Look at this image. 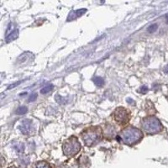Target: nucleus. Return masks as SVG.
I'll return each instance as SVG.
<instances>
[{
    "label": "nucleus",
    "mask_w": 168,
    "mask_h": 168,
    "mask_svg": "<svg viewBox=\"0 0 168 168\" xmlns=\"http://www.w3.org/2000/svg\"><path fill=\"white\" fill-rule=\"evenodd\" d=\"M143 132L134 126H128L117 135V140L120 143L133 146L143 139Z\"/></svg>",
    "instance_id": "nucleus-1"
},
{
    "label": "nucleus",
    "mask_w": 168,
    "mask_h": 168,
    "mask_svg": "<svg viewBox=\"0 0 168 168\" xmlns=\"http://www.w3.org/2000/svg\"><path fill=\"white\" fill-rule=\"evenodd\" d=\"M81 136L86 146H94L103 139V130L99 126L88 127L82 130Z\"/></svg>",
    "instance_id": "nucleus-2"
},
{
    "label": "nucleus",
    "mask_w": 168,
    "mask_h": 168,
    "mask_svg": "<svg viewBox=\"0 0 168 168\" xmlns=\"http://www.w3.org/2000/svg\"><path fill=\"white\" fill-rule=\"evenodd\" d=\"M141 127L147 135H155L161 132L163 126L161 121L155 116H147L141 120Z\"/></svg>",
    "instance_id": "nucleus-3"
},
{
    "label": "nucleus",
    "mask_w": 168,
    "mask_h": 168,
    "mask_svg": "<svg viewBox=\"0 0 168 168\" xmlns=\"http://www.w3.org/2000/svg\"><path fill=\"white\" fill-rule=\"evenodd\" d=\"M63 154L68 157H72L81 151V144L76 136L68 138L62 145Z\"/></svg>",
    "instance_id": "nucleus-4"
},
{
    "label": "nucleus",
    "mask_w": 168,
    "mask_h": 168,
    "mask_svg": "<svg viewBox=\"0 0 168 168\" xmlns=\"http://www.w3.org/2000/svg\"><path fill=\"white\" fill-rule=\"evenodd\" d=\"M113 118L119 125H124L130 120V113L124 107H118L113 113Z\"/></svg>",
    "instance_id": "nucleus-5"
},
{
    "label": "nucleus",
    "mask_w": 168,
    "mask_h": 168,
    "mask_svg": "<svg viewBox=\"0 0 168 168\" xmlns=\"http://www.w3.org/2000/svg\"><path fill=\"white\" fill-rule=\"evenodd\" d=\"M19 130H20L23 135H30L33 130L32 121L30 119H24L21 124L19 126Z\"/></svg>",
    "instance_id": "nucleus-6"
},
{
    "label": "nucleus",
    "mask_w": 168,
    "mask_h": 168,
    "mask_svg": "<svg viewBox=\"0 0 168 168\" xmlns=\"http://www.w3.org/2000/svg\"><path fill=\"white\" fill-rule=\"evenodd\" d=\"M19 36V30L18 29H14L10 33H9L8 35H6V42H10L13 41L14 40H16Z\"/></svg>",
    "instance_id": "nucleus-7"
},
{
    "label": "nucleus",
    "mask_w": 168,
    "mask_h": 168,
    "mask_svg": "<svg viewBox=\"0 0 168 168\" xmlns=\"http://www.w3.org/2000/svg\"><path fill=\"white\" fill-rule=\"evenodd\" d=\"M93 82H94V84L98 87V88H100V87H103V85H104V80L100 77H95L93 78Z\"/></svg>",
    "instance_id": "nucleus-8"
},
{
    "label": "nucleus",
    "mask_w": 168,
    "mask_h": 168,
    "mask_svg": "<svg viewBox=\"0 0 168 168\" xmlns=\"http://www.w3.org/2000/svg\"><path fill=\"white\" fill-rule=\"evenodd\" d=\"M33 168H51L49 163H47L46 161H39L36 162Z\"/></svg>",
    "instance_id": "nucleus-9"
},
{
    "label": "nucleus",
    "mask_w": 168,
    "mask_h": 168,
    "mask_svg": "<svg viewBox=\"0 0 168 168\" xmlns=\"http://www.w3.org/2000/svg\"><path fill=\"white\" fill-rule=\"evenodd\" d=\"M52 89L53 85H51V84H48V85H46V87H44V88L40 90V93H41V94H46V93H50V92L51 91Z\"/></svg>",
    "instance_id": "nucleus-10"
},
{
    "label": "nucleus",
    "mask_w": 168,
    "mask_h": 168,
    "mask_svg": "<svg viewBox=\"0 0 168 168\" xmlns=\"http://www.w3.org/2000/svg\"><path fill=\"white\" fill-rule=\"evenodd\" d=\"M14 149L19 153H22V152H24V151H25V145L23 143H18L17 145H14Z\"/></svg>",
    "instance_id": "nucleus-11"
},
{
    "label": "nucleus",
    "mask_w": 168,
    "mask_h": 168,
    "mask_svg": "<svg viewBox=\"0 0 168 168\" xmlns=\"http://www.w3.org/2000/svg\"><path fill=\"white\" fill-rule=\"evenodd\" d=\"M28 111V109L25 107V106H22V107H19L18 108V109L16 110V114H19V115H23V114H25Z\"/></svg>",
    "instance_id": "nucleus-12"
},
{
    "label": "nucleus",
    "mask_w": 168,
    "mask_h": 168,
    "mask_svg": "<svg viewBox=\"0 0 168 168\" xmlns=\"http://www.w3.org/2000/svg\"><path fill=\"white\" fill-rule=\"evenodd\" d=\"M86 11H87V9H79V10H77V11H75V12H73V14L75 15V18L80 17V16H82V14L86 13Z\"/></svg>",
    "instance_id": "nucleus-13"
},
{
    "label": "nucleus",
    "mask_w": 168,
    "mask_h": 168,
    "mask_svg": "<svg viewBox=\"0 0 168 168\" xmlns=\"http://www.w3.org/2000/svg\"><path fill=\"white\" fill-rule=\"evenodd\" d=\"M158 28V25H156V24H153V25H150L148 28H147V31L149 32V33H154L156 30H157Z\"/></svg>",
    "instance_id": "nucleus-14"
},
{
    "label": "nucleus",
    "mask_w": 168,
    "mask_h": 168,
    "mask_svg": "<svg viewBox=\"0 0 168 168\" xmlns=\"http://www.w3.org/2000/svg\"><path fill=\"white\" fill-rule=\"evenodd\" d=\"M56 100L58 103H60V104H65V103H67L66 99H65L64 98H62L61 96H60V95H56Z\"/></svg>",
    "instance_id": "nucleus-15"
},
{
    "label": "nucleus",
    "mask_w": 168,
    "mask_h": 168,
    "mask_svg": "<svg viewBox=\"0 0 168 168\" xmlns=\"http://www.w3.org/2000/svg\"><path fill=\"white\" fill-rule=\"evenodd\" d=\"M38 97V94L37 93H32L30 96V98L28 99L29 103H30V102H35L36 100V98Z\"/></svg>",
    "instance_id": "nucleus-16"
},
{
    "label": "nucleus",
    "mask_w": 168,
    "mask_h": 168,
    "mask_svg": "<svg viewBox=\"0 0 168 168\" xmlns=\"http://www.w3.org/2000/svg\"><path fill=\"white\" fill-rule=\"evenodd\" d=\"M138 92H140V93H142V94H145L147 92H148V88H147L146 86H142V87L138 90Z\"/></svg>",
    "instance_id": "nucleus-17"
},
{
    "label": "nucleus",
    "mask_w": 168,
    "mask_h": 168,
    "mask_svg": "<svg viewBox=\"0 0 168 168\" xmlns=\"http://www.w3.org/2000/svg\"><path fill=\"white\" fill-rule=\"evenodd\" d=\"M23 81H20V82H15V83H13V84H11V85H9V87H8V90H9V89H12V88H15L16 86H18V85H19V84L22 82Z\"/></svg>",
    "instance_id": "nucleus-18"
},
{
    "label": "nucleus",
    "mask_w": 168,
    "mask_h": 168,
    "mask_svg": "<svg viewBox=\"0 0 168 168\" xmlns=\"http://www.w3.org/2000/svg\"><path fill=\"white\" fill-rule=\"evenodd\" d=\"M165 72H166V73H168V65L167 66H166V67H165Z\"/></svg>",
    "instance_id": "nucleus-19"
},
{
    "label": "nucleus",
    "mask_w": 168,
    "mask_h": 168,
    "mask_svg": "<svg viewBox=\"0 0 168 168\" xmlns=\"http://www.w3.org/2000/svg\"><path fill=\"white\" fill-rule=\"evenodd\" d=\"M165 18H166V23L168 24V13L166 14V16H165Z\"/></svg>",
    "instance_id": "nucleus-20"
},
{
    "label": "nucleus",
    "mask_w": 168,
    "mask_h": 168,
    "mask_svg": "<svg viewBox=\"0 0 168 168\" xmlns=\"http://www.w3.org/2000/svg\"><path fill=\"white\" fill-rule=\"evenodd\" d=\"M10 168H17V167H14V166H12V167H10Z\"/></svg>",
    "instance_id": "nucleus-21"
}]
</instances>
